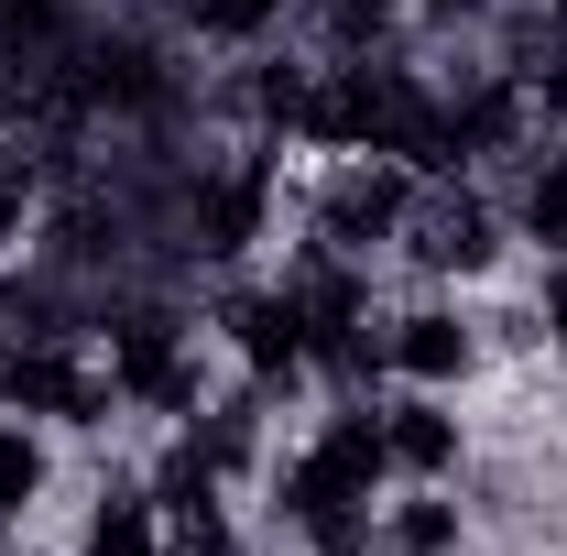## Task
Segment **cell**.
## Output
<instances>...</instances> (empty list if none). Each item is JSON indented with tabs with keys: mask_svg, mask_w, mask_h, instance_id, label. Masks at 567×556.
<instances>
[{
	"mask_svg": "<svg viewBox=\"0 0 567 556\" xmlns=\"http://www.w3.org/2000/svg\"><path fill=\"white\" fill-rule=\"evenodd\" d=\"M382 436H393V470H415V481H447L458 470V415L436 393H415L404 415H382Z\"/></svg>",
	"mask_w": 567,
	"mask_h": 556,
	"instance_id": "obj_10",
	"label": "cell"
},
{
	"mask_svg": "<svg viewBox=\"0 0 567 556\" xmlns=\"http://www.w3.org/2000/svg\"><path fill=\"white\" fill-rule=\"evenodd\" d=\"M186 11H197V33H218V44H251L284 0H186Z\"/></svg>",
	"mask_w": 567,
	"mask_h": 556,
	"instance_id": "obj_15",
	"label": "cell"
},
{
	"mask_svg": "<svg viewBox=\"0 0 567 556\" xmlns=\"http://www.w3.org/2000/svg\"><path fill=\"white\" fill-rule=\"evenodd\" d=\"M66 11H76V0H0V22H11V33H55Z\"/></svg>",
	"mask_w": 567,
	"mask_h": 556,
	"instance_id": "obj_18",
	"label": "cell"
},
{
	"mask_svg": "<svg viewBox=\"0 0 567 556\" xmlns=\"http://www.w3.org/2000/svg\"><path fill=\"white\" fill-rule=\"evenodd\" d=\"M110 393H132V404H153V415H186V404H197V371H186L175 317L132 306V317L110 328Z\"/></svg>",
	"mask_w": 567,
	"mask_h": 556,
	"instance_id": "obj_1",
	"label": "cell"
},
{
	"mask_svg": "<svg viewBox=\"0 0 567 556\" xmlns=\"http://www.w3.org/2000/svg\"><path fill=\"white\" fill-rule=\"evenodd\" d=\"M229 349H240L262 382H274V371H306V360H317V339H306L295 284H284V295H240V306H229Z\"/></svg>",
	"mask_w": 567,
	"mask_h": 556,
	"instance_id": "obj_5",
	"label": "cell"
},
{
	"mask_svg": "<svg viewBox=\"0 0 567 556\" xmlns=\"http://www.w3.org/2000/svg\"><path fill=\"white\" fill-rule=\"evenodd\" d=\"M175 556H240V546H229V513H218V491L175 502Z\"/></svg>",
	"mask_w": 567,
	"mask_h": 556,
	"instance_id": "obj_13",
	"label": "cell"
},
{
	"mask_svg": "<svg viewBox=\"0 0 567 556\" xmlns=\"http://www.w3.org/2000/svg\"><path fill=\"white\" fill-rule=\"evenodd\" d=\"M415 218V175L404 164H350L339 186H328V208H317V240L328 251H371V240H393Z\"/></svg>",
	"mask_w": 567,
	"mask_h": 556,
	"instance_id": "obj_3",
	"label": "cell"
},
{
	"mask_svg": "<svg viewBox=\"0 0 567 556\" xmlns=\"http://www.w3.org/2000/svg\"><path fill=\"white\" fill-rule=\"evenodd\" d=\"M22 208H33V164H22V142L0 132V229H22Z\"/></svg>",
	"mask_w": 567,
	"mask_h": 556,
	"instance_id": "obj_17",
	"label": "cell"
},
{
	"mask_svg": "<svg viewBox=\"0 0 567 556\" xmlns=\"http://www.w3.org/2000/svg\"><path fill=\"white\" fill-rule=\"evenodd\" d=\"M524 229H535V240H567V153H546V175H535V197H524Z\"/></svg>",
	"mask_w": 567,
	"mask_h": 556,
	"instance_id": "obj_16",
	"label": "cell"
},
{
	"mask_svg": "<svg viewBox=\"0 0 567 556\" xmlns=\"http://www.w3.org/2000/svg\"><path fill=\"white\" fill-rule=\"evenodd\" d=\"M76 556H164V524H153V502H132V491H110V502L87 513V535H76Z\"/></svg>",
	"mask_w": 567,
	"mask_h": 556,
	"instance_id": "obj_11",
	"label": "cell"
},
{
	"mask_svg": "<svg viewBox=\"0 0 567 556\" xmlns=\"http://www.w3.org/2000/svg\"><path fill=\"white\" fill-rule=\"evenodd\" d=\"M393 546H404V556H458V502L415 491V502L393 513Z\"/></svg>",
	"mask_w": 567,
	"mask_h": 556,
	"instance_id": "obj_12",
	"label": "cell"
},
{
	"mask_svg": "<svg viewBox=\"0 0 567 556\" xmlns=\"http://www.w3.org/2000/svg\"><path fill=\"white\" fill-rule=\"evenodd\" d=\"M404 229H415V251L436 274H481V262H492V208H481V197H425Z\"/></svg>",
	"mask_w": 567,
	"mask_h": 556,
	"instance_id": "obj_8",
	"label": "cell"
},
{
	"mask_svg": "<svg viewBox=\"0 0 567 556\" xmlns=\"http://www.w3.org/2000/svg\"><path fill=\"white\" fill-rule=\"evenodd\" d=\"M306 459H317L339 491H382V470H393V436H382V415H328L317 436H306Z\"/></svg>",
	"mask_w": 567,
	"mask_h": 556,
	"instance_id": "obj_9",
	"label": "cell"
},
{
	"mask_svg": "<svg viewBox=\"0 0 567 556\" xmlns=\"http://www.w3.org/2000/svg\"><path fill=\"white\" fill-rule=\"evenodd\" d=\"M470 360H481V339H470V328H458L447 306H415V317H393V371H404V382L447 393V382H458Z\"/></svg>",
	"mask_w": 567,
	"mask_h": 556,
	"instance_id": "obj_7",
	"label": "cell"
},
{
	"mask_svg": "<svg viewBox=\"0 0 567 556\" xmlns=\"http://www.w3.org/2000/svg\"><path fill=\"white\" fill-rule=\"evenodd\" d=\"M0 393H11L22 415H55V425H99L110 415V382H99L76 349H55V339L11 349V360H0Z\"/></svg>",
	"mask_w": 567,
	"mask_h": 556,
	"instance_id": "obj_2",
	"label": "cell"
},
{
	"mask_svg": "<svg viewBox=\"0 0 567 556\" xmlns=\"http://www.w3.org/2000/svg\"><path fill=\"white\" fill-rule=\"evenodd\" d=\"M262 208H274V186H262V164H240V175H208V186H197V251H218V262H229V251H251V240H262Z\"/></svg>",
	"mask_w": 567,
	"mask_h": 556,
	"instance_id": "obj_6",
	"label": "cell"
},
{
	"mask_svg": "<svg viewBox=\"0 0 567 556\" xmlns=\"http://www.w3.org/2000/svg\"><path fill=\"white\" fill-rule=\"evenodd\" d=\"M284 513H295V535H306L317 556H360L371 546V491H339L317 459L284 470Z\"/></svg>",
	"mask_w": 567,
	"mask_h": 556,
	"instance_id": "obj_4",
	"label": "cell"
},
{
	"mask_svg": "<svg viewBox=\"0 0 567 556\" xmlns=\"http://www.w3.org/2000/svg\"><path fill=\"white\" fill-rule=\"evenodd\" d=\"M546 339L567 349V274H546Z\"/></svg>",
	"mask_w": 567,
	"mask_h": 556,
	"instance_id": "obj_19",
	"label": "cell"
},
{
	"mask_svg": "<svg viewBox=\"0 0 567 556\" xmlns=\"http://www.w3.org/2000/svg\"><path fill=\"white\" fill-rule=\"evenodd\" d=\"M33 491H44V447H33L22 425H0V513H22Z\"/></svg>",
	"mask_w": 567,
	"mask_h": 556,
	"instance_id": "obj_14",
	"label": "cell"
}]
</instances>
